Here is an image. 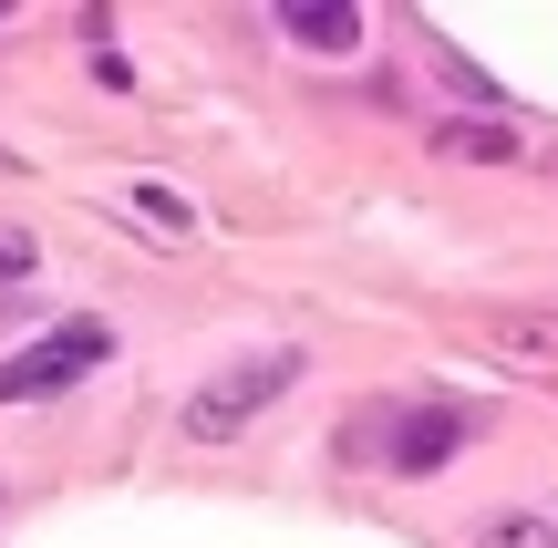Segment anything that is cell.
<instances>
[{"instance_id": "6da1fadb", "label": "cell", "mask_w": 558, "mask_h": 548, "mask_svg": "<svg viewBox=\"0 0 558 548\" xmlns=\"http://www.w3.org/2000/svg\"><path fill=\"white\" fill-rule=\"evenodd\" d=\"M290 383H300V352H248V363H228L218 383L186 393V435H197V446H239Z\"/></svg>"}, {"instance_id": "7a4b0ae2", "label": "cell", "mask_w": 558, "mask_h": 548, "mask_svg": "<svg viewBox=\"0 0 558 548\" xmlns=\"http://www.w3.org/2000/svg\"><path fill=\"white\" fill-rule=\"evenodd\" d=\"M114 352V331L104 321H52L41 342H21L11 363H0V404H41V393H73L83 373Z\"/></svg>"}, {"instance_id": "3957f363", "label": "cell", "mask_w": 558, "mask_h": 548, "mask_svg": "<svg viewBox=\"0 0 558 548\" xmlns=\"http://www.w3.org/2000/svg\"><path fill=\"white\" fill-rule=\"evenodd\" d=\"M465 435H476V404H403L393 435H383V466L393 476H445L465 455Z\"/></svg>"}, {"instance_id": "277c9868", "label": "cell", "mask_w": 558, "mask_h": 548, "mask_svg": "<svg viewBox=\"0 0 558 548\" xmlns=\"http://www.w3.org/2000/svg\"><path fill=\"white\" fill-rule=\"evenodd\" d=\"M279 32H290L300 52H352V41L373 32V11H352V0H279Z\"/></svg>"}, {"instance_id": "5b68a950", "label": "cell", "mask_w": 558, "mask_h": 548, "mask_svg": "<svg viewBox=\"0 0 558 548\" xmlns=\"http://www.w3.org/2000/svg\"><path fill=\"white\" fill-rule=\"evenodd\" d=\"M476 548H558V528L538 508H497V517H476Z\"/></svg>"}, {"instance_id": "8992f818", "label": "cell", "mask_w": 558, "mask_h": 548, "mask_svg": "<svg viewBox=\"0 0 558 548\" xmlns=\"http://www.w3.org/2000/svg\"><path fill=\"white\" fill-rule=\"evenodd\" d=\"M435 156H486V166H497V156H518V135H507V124H456V114H445L435 124Z\"/></svg>"}, {"instance_id": "52a82bcc", "label": "cell", "mask_w": 558, "mask_h": 548, "mask_svg": "<svg viewBox=\"0 0 558 548\" xmlns=\"http://www.w3.org/2000/svg\"><path fill=\"white\" fill-rule=\"evenodd\" d=\"M124 207H135L145 228H166V239H186V197H177L166 176H135V186H124Z\"/></svg>"}, {"instance_id": "ba28073f", "label": "cell", "mask_w": 558, "mask_h": 548, "mask_svg": "<svg viewBox=\"0 0 558 548\" xmlns=\"http://www.w3.org/2000/svg\"><path fill=\"white\" fill-rule=\"evenodd\" d=\"M507 352H558V310H518V321H497Z\"/></svg>"}, {"instance_id": "9c48e42d", "label": "cell", "mask_w": 558, "mask_h": 548, "mask_svg": "<svg viewBox=\"0 0 558 548\" xmlns=\"http://www.w3.org/2000/svg\"><path fill=\"white\" fill-rule=\"evenodd\" d=\"M32 269H41V239L32 228H0V290H21Z\"/></svg>"}, {"instance_id": "30bf717a", "label": "cell", "mask_w": 558, "mask_h": 548, "mask_svg": "<svg viewBox=\"0 0 558 548\" xmlns=\"http://www.w3.org/2000/svg\"><path fill=\"white\" fill-rule=\"evenodd\" d=\"M0 166H11V156H0Z\"/></svg>"}]
</instances>
